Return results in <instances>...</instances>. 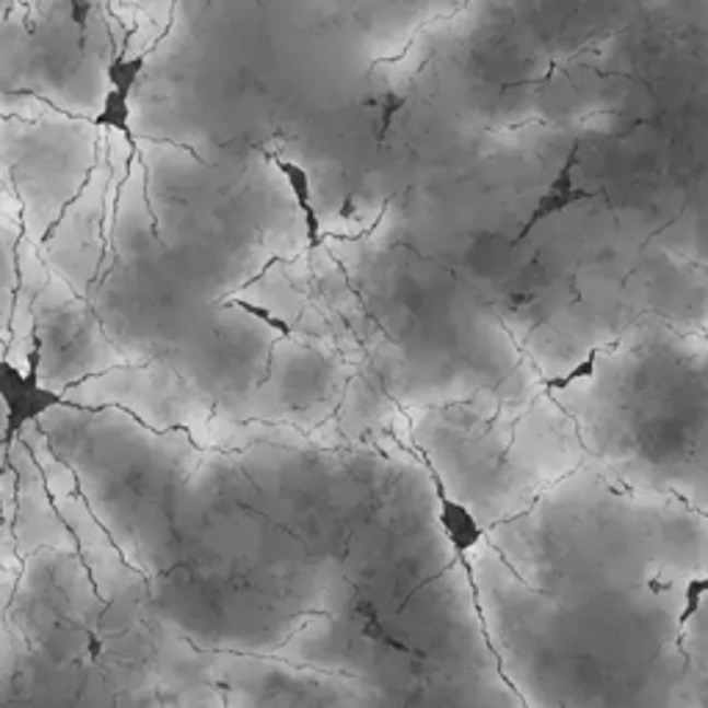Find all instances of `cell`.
I'll list each match as a JSON object with an SVG mask.
<instances>
[{
  "label": "cell",
  "mask_w": 708,
  "mask_h": 708,
  "mask_svg": "<svg viewBox=\"0 0 708 708\" xmlns=\"http://www.w3.org/2000/svg\"><path fill=\"white\" fill-rule=\"evenodd\" d=\"M39 346L31 351L28 365L0 358V404H3V440H14L28 423L42 421L47 413L61 407V396L39 376Z\"/></svg>",
  "instance_id": "6da1fadb"
},
{
  "label": "cell",
  "mask_w": 708,
  "mask_h": 708,
  "mask_svg": "<svg viewBox=\"0 0 708 708\" xmlns=\"http://www.w3.org/2000/svg\"><path fill=\"white\" fill-rule=\"evenodd\" d=\"M269 161H271V166L277 170V175L286 181L288 191H291V197H293V206H297L299 217H302V222H305L307 246H311V249H316L324 239V228H322V219H318L316 199H313V194L316 191H313L311 172L299 164V161L286 159V155L271 153Z\"/></svg>",
  "instance_id": "7a4b0ae2"
},
{
  "label": "cell",
  "mask_w": 708,
  "mask_h": 708,
  "mask_svg": "<svg viewBox=\"0 0 708 708\" xmlns=\"http://www.w3.org/2000/svg\"><path fill=\"white\" fill-rule=\"evenodd\" d=\"M147 78V56L144 54H130V50H119L114 54V59L106 67V89H114L123 97L134 100V94L139 92V86Z\"/></svg>",
  "instance_id": "3957f363"
},
{
  "label": "cell",
  "mask_w": 708,
  "mask_h": 708,
  "mask_svg": "<svg viewBox=\"0 0 708 708\" xmlns=\"http://www.w3.org/2000/svg\"><path fill=\"white\" fill-rule=\"evenodd\" d=\"M440 526H443V534L449 537V543L454 545L457 554L471 550L476 545V539H479V526H476L474 518L465 512V507L445 498L443 492H440Z\"/></svg>",
  "instance_id": "277c9868"
},
{
  "label": "cell",
  "mask_w": 708,
  "mask_h": 708,
  "mask_svg": "<svg viewBox=\"0 0 708 708\" xmlns=\"http://www.w3.org/2000/svg\"><path fill=\"white\" fill-rule=\"evenodd\" d=\"M100 130H112V134L123 136L134 144V108H130V100L123 97L114 89H106L103 97H100L97 114L92 119Z\"/></svg>",
  "instance_id": "5b68a950"
},
{
  "label": "cell",
  "mask_w": 708,
  "mask_h": 708,
  "mask_svg": "<svg viewBox=\"0 0 708 708\" xmlns=\"http://www.w3.org/2000/svg\"><path fill=\"white\" fill-rule=\"evenodd\" d=\"M230 305L241 307V311H244L246 316H252V318H258V322L269 324V327L275 329V333H280L282 338H291V335H293L291 324H288L286 318H282V316H277V313L266 311L264 305H255V302H246V299H233V302H230Z\"/></svg>",
  "instance_id": "8992f818"
}]
</instances>
